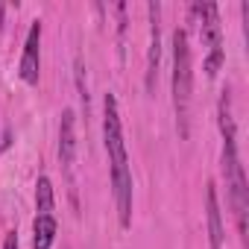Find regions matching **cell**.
Returning <instances> with one entry per match:
<instances>
[{
    "instance_id": "1",
    "label": "cell",
    "mask_w": 249,
    "mask_h": 249,
    "mask_svg": "<svg viewBox=\"0 0 249 249\" xmlns=\"http://www.w3.org/2000/svg\"><path fill=\"white\" fill-rule=\"evenodd\" d=\"M103 144L108 156V173H111V196H114V211L120 229L132 226V170H129V153H126V138H123V123H120V108L117 97L106 94L103 100Z\"/></svg>"
},
{
    "instance_id": "2",
    "label": "cell",
    "mask_w": 249,
    "mask_h": 249,
    "mask_svg": "<svg viewBox=\"0 0 249 249\" xmlns=\"http://www.w3.org/2000/svg\"><path fill=\"white\" fill-rule=\"evenodd\" d=\"M191 100H194V53L188 30L173 33V111L179 138L188 141L191 135Z\"/></svg>"
},
{
    "instance_id": "3",
    "label": "cell",
    "mask_w": 249,
    "mask_h": 249,
    "mask_svg": "<svg viewBox=\"0 0 249 249\" xmlns=\"http://www.w3.org/2000/svg\"><path fill=\"white\" fill-rule=\"evenodd\" d=\"M223 179H226L231 214H234V220H237V231H240V237H243V234H246L249 188H246V173H243L240 153H237V138H223Z\"/></svg>"
},
{
    "instance_id": "4",
    "label": "cell",
    "mask_w": 249,
    "mask_h": 249,
    "mask_svg": "<svg viewBox=\"0 0 249 249\" xmlns=\"http://www.w3.org/2000/svg\"><path fill=\"white\" fill-rule=\"evenodd\" d=\"M18 76L27 85H38V76H41V21L30 24L24 53H21V62H18Z\"/></svg>"
},
{
    "instance_id": "5",
    "label": "cell",
    "mask_w": 249,
    "mask_h": 249,
    "mask_svg": "<svg viewBox=\"0 0 249 249\" xmlns=\"http://www.w3.org/2000/svg\"><path fill=\"white\" fill-rule=\"evenodd\" d=\"M196 24H199V36H202V44L211 50H223V27H220V9L217 3H194L188 9Z\"/></svg>"
},
{
    "instance_id": "6",
    "label": "cell",
    "mask_w": 249,
    "mask_h": 249,
    "mask_svg": "<svg viewBox=\"0 0 249 249\" xmlns=\"http://www.w3.org/2000/svg\"><path fill=\"white\" fill-rule=\"evenodd\" d=\"M159 3H147V15H150V50H147V91L156 88L159 79V65H161V27H159Z\"/></svg>"
},
{
    "instance_id": "7",
    "label": "cell",
    "mask_w": 249,
    "mask_h": 249,
    "mask_svg": "<svg viewBox=\"0 0 249 249\" xmlns=\"http://www.w3.org/2000/svg\"><path fill=\"white\" fill-rule=\"evenodd\" d=\"M76 147H79V141H76V114H73V108H65L62 120H59V159H62L65 173H73Z\"/></svg>"
},
{
    "instance_id": "8",
    "label": "cell",
    "mask_w": 249,
    "mask_h": 249,
    "mask_svg": "<svg viewBox=\"0 0 249 249\" xmlns=\"http://www.w3.org/2000/svg\"><path fill=\"white\" fill-rule=\"evenodd\" d=\"M205 217H208V246L211 249H223L226 229H223V211H220V199H217V185L214 182H208V188H205Z\"/></svg>"
},
{
    "instance_id": "9",
    "label": "cell",
    "mask_w": 249,
    "mask_h": 249,
    "mask_svg": "<svg viewBox=\"0 0 249 249\" xmlns=\"http://www.w3.org/2000/svg\"><path fill=\"white\" fill-rule=\"evenodd\" d=\"M56 231H59L56 214H36V223H33V246L36 249H50L53 240H56Z\"/></svg>"
},
{
    "instance_id": "10",
    "label": "cell",
    "mask_w": 249,
    "mask_h": 249,
    "mask_svg": "<svg viewBox=\"0 0 249 249\" xmlns=\"http://www.w3.org/2000/svg\"><path fill=\"white\" fill-rule=\"evenodd\" d=\"M56 196H53V182L50 176H38L36 182V214H53Z\"/></svg>"
},
{
    "instance_id": "11",
    "label": "cell",
    "mask_w": 249,
    "mask_h": 249,
    "mask_svg": "<svg viewBox=\"0 0 249 249\" xmlns=\"http://www.w3.org/2000/svg\"><path fill=\"white\" fill-rule=\"evenodd\" d=\"M223 62H226V53L223 50H211L208 56H205V76H217L220 73V68H223Z\"/></svg>"
},
{
    "instance_id": "12",
    "label": "cell",
    "mask_w": 249,
    "mask_h": 249,
    "mask_svg": "<svg viewBox=\"0 0 249 249\" xmlns=\"http://www.w3.org/2000/svg\"><path fill=\"white\" fill-rule=\"evenodd\" d=\"M3 249H18V231H15V229L6 231V237H3Z\"/></svg>"
},
{
    "instance_id": "13",
    "label": "cell",
    "mask_w": 249,
    "mask_h": 249,
    "mask_svg": "<svg viewBox=\"0 0 249 249\" xmlns=\"http://www.w3.org/2000/svg\"><path fill=\"white\" fill-rule=\"evenodd\" d=\"M3 15H6V6L0 3V30H3Z\"/></svg>"
}]
</instances>
